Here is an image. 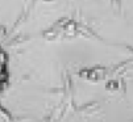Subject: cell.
Instances as JSON below:
<instances>
[{"mask_svg":"<svg viewBox=\"0 0 133 122\" xmlns=\"http://www.w3.org/2000/svg\"><path fill=\"white\" fill-rule=\"evenodd\" d=\"M11 83V64L9 55L0 45V96H3Z\"/></svg>","mask_w":133,"mask_h":122,"instance_id":"obj_1","label":"cell"}]
</instances>
